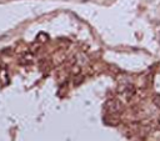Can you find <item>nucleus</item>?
I'll use <instances>...</instances> for the list:
<instances>
[{
	"instance_id": "f257e3e1",
	"label": "nucleus",
	"mask_w": 160,
	"mask_h": 141,
	"mask_svg": "<svg viewBox=\"0 0 160 141\" xmlns=\"http://www.w3.org/2000/svg\"><path fill=\"white\" fill-rule=\"evenodd\" d=\"M108 110L111 112V114H115V112H119L121 110V104L118 101V100H111L108 102Z\"/></svg>"
},
{
	"instance_id": "f03ea898",
	"label": "nucleus",
	"mask_w": 160,
	"mask_h": 141,
	"mask_svg": "<svg viewBox=\"0 0 160 141\" xmlns=\"http://www.w3.org/2000/svg\"><path fill=\"white\" fill-rule=\"evenodd\" d=\"M152 101H154V104L160 109V94H156V95L154 96V100H152Z\"/></svg>"
}]
</instances>
